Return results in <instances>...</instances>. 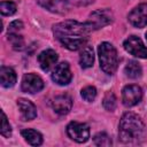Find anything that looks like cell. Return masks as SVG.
Returning <instances> with one entry per match:
<instances>
[{
    "mask_svg": "<svg viewBox=\"0 0 147 147\" xmlns=\"http://www.w3.org/2000/svg\"><path fill=\"white\" fill-rule=\"evenodd\" d=\"M92 32V29L85 23L68 20L53 25L54 37L61 42L62 46L70 51H77L85 46L87 37Z\"/></svg>",
    "mask_w": 147,
    "mask_h": 147,
    "instance_id": "6da1fadb",
    "label": "cell"
},
{
    "mask_svg": "<svg viewBox=\"0 0 147 147\" xmlns=\"http://www.w3.org/2000/svg\"><path fill=\"white\" fill-rule=\"evenodd\" d=\"M146 137L142 119L134 113H125L118 125V138L126 145H140Z\"/></svg>",
    "mask_w": 147,
    "mask_h": 147,
    "instance_id": "7a4b0ae2",
    "label": "cell"
},
{
    "mask_svg": "<svg viewBox=\"0 0 147 147\" xmlns=\"http://www.w3.org/2000/svg\"><path fill=\"white\" fill-rule=\"evenodd\" d=\"M100 68L107 75H114L118 67V56L116 48L110 42H101L98 47Z\"/></svg>",
    "mask_w": 147,
    "mask_h": 147,
    "instance_id": "3957f363",
    "label": "cell"
},
{
    "mask_svg": "<svg viewBox=\"0 0 147 147\" xmlns=\"http://www.w3.org/2000/svg\"><path fill=\"white\" fill-rule=\"evenodd\" d=\"M114 21V15L110 9H98L90 14L87 24L93 30H99L108 24H110Z\"/></svg>",
    "mask_w": 147,
    "mask_h": 147,
    "instance_id": "277c9868",
    "label": "cell"
},
{
    "mask_svg": "<svg viewBox=\"0 0 147 147\" xmlns=\"http://www.w3.org/2000/svg\"><path fill=\"white\" fill-rule=\"evenodd\" d=\"M67 134L70 139L75 140L76 142L83 144L86 142L90 138V127L85 123L70 122L67 125Z\"/></svg>",
    "mask_w": 147,
    "mask_h": 147,
    "instance_id": "5b68a950",
    "label": "cell"
},
{
    "mask_svg": "<svg viewBox=\"0 0 147 147\" xmlns=\"http://www.w3.org/2000/svg\"><path fill=\"white\" fill-rule=\"evenodd\" d=\"M123 46L126 52H129L131 55L139 57V59H147V47L142 42V40L137 36H130L127 37Z\"/></svg>",
    "mask_w": 147,
    "mask_h": 147,
    "instance_id": "8992f818",
    "label": "cell"
},
{
    "mask_svg": "<svg viewBox=\"0 0 147 147\" xmlns=\"http://www.w3.org/2000/svg\"><path fill=\"white\" fill-rule=\"evenodd\" d=\"M141 98H142V91L138 85L134 84L126 85L122 91V102L126 107L136 106L137 103L140 102Z\"/></svg>",
    "mask_w": 147,
    "mask_h": 147,
    "instance_id": "52a82bcc",
    "label": "cell"
},
{
    "mask_svg": "<svg viewBox=\"0 0 147 147\" xmlns=\"http://www.w3.org/2000/svg\"><path fill=\"white\" fill-rule=\"evenodd\" d=\"M72 74L68 62H61L55 65L52 72V79L57 85H68L71 82Z\"/></svg>",
    "mask_w": 147,
    "mask_h": 147,
    "instance_id": "ba28073f",
    "label": "cell"
},
{
    "mask_svg": "<svg viewBox=\"0 0 147 147\" xmlns=\"http://www.w3.org/2000/svg\"><path fill=\"white\" fill-rule=\"evenodd\" d=\"M21 88L25 93L34 94L44 88V82L39 76L34 74H25L22 78Z\"/></svg>",
    "mask_w": 147,
    "mask_h": 147,
    "instance_id": "9c48e42d",
    "label": "cell"
},
{
    "mask_svg": "<svg viewBox=\"0 0 147 147\" xmlns=\"http://www.w3.org/2000/svg\"><path fill=\"white\" fill-rule=\"evenodd\" d=\"M129 22L136 28H144L147 25V3H140L134 7L127 15Z\"/></svg>",
    "mask_w": 147,
    "mask_h": 147,
    "instance_id": "30bf717a",
    "label": "cell"
},
{
    "mask_svg": "<svg viewBox=\"0 0 147 147\" xmlns=\"http://www.w3.org/2000/svg\"><path fill=\"white\" fill-rule=\"evenodd\" d=\"M52 107L54 111L59 115H67L72 107V99L68 94L56 95L52 101Z\"/></svg>",
    "mask_w": 147,
    "mask_h": 147,
    "instance_id": "8fae6325",
    "label": "cell"
},
{
    "mask_svg": "<svg viewBox=\"0 0 147 147\" xmlns=\"http://www.w3.org/2000/svg\"><path fill=\"white\" fill-rule=\"evenodd\" d=\"M37 2L42 8L55 14H64L69 9V0H37Z\"/></svg>",
    "mask_w": 147,
    "mask_h": 147,
    "instance_id": "7c38bea8",
    "label": "cell"
},
{
    "mask_svg": "<svg viewBox=\"0 0 147 147\" xmlns=\"http://www.w3.org/2000/svg\"><path fill=\"white\" fill-rule=\"evenodd\" d=\"M57 59H59V56L55 51L46 49V51H42L38 55V63L44 71H49L52 68H55Z\"/></svg>",
    "mask_w": 147,
    "mask_h": 147,
    "instance_id": "4fadbf2b",
    "label": "cell"
},
{
    "mask_svg": "<svg viewBox=\"0 0 147 147\" xmlns=\"http://www.w3.org/2000/svg\"><path fill=\"white\" fill-rule=\"evenodd\" d=\"M17 106L21 111L23 121H32L37 117V108L30 100L20 98L17 100Z\"/></svg>",
    "mask_w": 147,
    "mask_h": 147,
    "instance_id": "5bb4252c",
    "label": "cell"
},
{
    "mask_svg": "<svg viewBox=\"0 0 147 147\" xmlns=\"http://www.w3.org/2000/svg\"><path fill=\"white\" fill-rule=\"evenodd\" d=\"M0 79L3 87H13L16 83V72L10 67H1Z\"/></svg>",
    "mask_w": 147,
    "mask_h": 147,
    "instance_id": "9a60e30c",
    "label": "cell"
},
{
    "mask_svg": "<svg viewBox=\"0 0 147 147\" xmlns=\"http://www.w3.org/2000/svg\"><path fill=\"white\" fill-rule=\"evenodd\" d=\"M93 62H94L93 48L91 46H85L79 56V64L83 69H87L93 65Z\"/></svg>",
    "mask_w": 147,
    "mask_h": 147,
    "instance_id": "2e32d148",
    "label": "cell"
},
{
    "mask_svg": "<svg viewBox=\"0 0 147 147\" xmlns=\"http://www.w3.org/2000/svg\"><path fill=\"white\" fill-rule=\"evenodd\" d=\"M22 137L25 139V141L32 146H39L42 144V136L33 130V129H25L22 131Z\"/></svg>",
    "mask_w": 147,
    "mask_h": 147,
    "instance_id": "e0dca14e",
    "label": "cell"
},
{
    "mask_svg": "<svg viewBox=\"0 0 147 147\" xmlns=\"http://www.w3.org/2000/svg\"><path fill=\"white\" fill-rule=\"evenodd\" d=\"M124 72L125 75L129 77V78H132V79H137V78H140L141 75H142V69H141V65L134 61V60H131L126 63L125 68H124Z\"/></svg>",
    "mask_w": 147,
    "mask_h": 147,
    "instance_id": "ac0fdd59",
    "label": "cell"
},
{
    "mask_svg": "<svg viewBox=\"0 0 147 147\" xmlns=\"http://www.w3.org/2000/svg\"><path fill=\"white\" fill-rule=\"evenodd\" d=\"M116 96L115 94L111 92V91H108L105 96H103V101H102V105H103V108L108 111H113L115 110L116 108Z\"/></svg>",
    "mask_w": 147,
    "mask_h": 147,
    "instance_id": "d6986e66",
    "label": "cell"
},
{
    "mask_svg": "<svg viewBox=\"0 0 147 147\" xmlns=\"http://www.w3.org/2000/svg\"><path fill=\"white\" fill-rule=\"evenodd\" d=\"M8 41L14 49H22L24 47V39L20 33H8Z\"/></svg>",
    "mask_w": 147,
    "mask_h": 147,
    "instance_id": "ffe728a7",
    "label": "cell"
},
{
    "mask_svg": "<svg viewBox=\"0 0 147 147\" xmlns=\"http://www.w3.org/2000/svg\"><path fill=\"white\" fill-rule=\"evenodd\" d=\"M0 11L3 16H10L16 13V5L13 1H1Z\"/></svg>",
    "mask_w": 147,
    "mask_h": 147,
    "instance_id": "44dd1931",
    "label": "cell"
},
{
    "mask_svg": "<svg viewBox=\"0 0 147 147\" xmlns=\"http://www.w3.org/2000/svg\"><path fill=\"white\" fill-rule=\"evenodd\" d=\"M80 95L85 101L92 102L96 96V88L94 86H86L80 91Z\"/></svg>",
    "mask_w": 147,
    "mask_h": 147,
    "instance_id": "7402d4cb",
    "label": "cell"
},
{
    "mask_svg": "<svg viewBox=\"0 0 147 147\" xmlns=\"http://www.w3.org/2000/svg\"><path fill=\"white\" fill-rule=\"evenodd\" d=\"M93 141L96 146H111V140L109 138V136L105 132H100L98 134L94 136Z\"/></svg>",
    "mask_w": 147,
    "mask_h": 147,
    "instance_id": "603a6c76",
    "label": "cell"
},
{
    "mask_svg": "<svg viewBox=\"0 0 147 147\" xmlns=\"http://www.w3.org/2000/svg\"><path fill=\"white\" fill-rule=\"evenodd\" d=\"M1 116H2V122H1V134L6 138H9L11 136V126L7 119V116L3 111H1Z\"/></svg>",
    "mask_w": 147,
    "mask_h": 147,
    "instance_id": "cb8c5ba5",
    "label": "cell"
},
{
    "mask_svg": "<svg viewBox=\"0 0 147 147\" xmlns=\"http://www.w3.org/2000/svg\"><path fill=\"white\" fill-rule=\"evenodd\" d=\"M23 29V23L21 21H14L8 26V33H20Z\"/></svg>",
    "mask_w": 147,
    "mask_h": 147,
    "instance_id": "d4e9b609",
    "label": "cell"
},
{
    "mask_svg": "<svg viewBox=\"0 0 147 147\" xmlns=\"http://www.w3.org/2000/svg\"><path fill=\"white\" fill-rule=\"evenodd\" d=\"M69 2L76 5V6H87L92 2H94V0H69Z\"/></svg>",
    "mask_w": 147,
    "mask_h": 147,
    "instance_id": "484cf974",
    "label": "cell"
},
{
    "mask_svg": "<svg viewBox=\"0 0 147 147\" xmlns=\"http://www.w3.org/2000/svg\"><path fill=\"white\" fill-rule=\"evenodd\" d=\"M146 39H147V32H146Z\"/></svg>",
    "mask_w": 147,
    "mask_h": 147,
    "instance_id": "4316f807",
    "label": "cell"
}]
</instances>
